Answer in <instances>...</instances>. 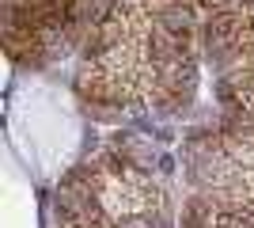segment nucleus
Returning a JSON list of instances; mask_svg holds the SVG:
<instances>
[{"instance_id":"obj_1","label":"nucleus","mask_w":254,"mask_h":228,"mask_svg":"<svg viewBox=\"0 0 254 228\" xmlns=\"http://www.w3.org/2000/svg\"><path fill=\"white\" fill-rule=\"evenodd\" d=\"M175 0H118L80 69V91L99 103H159L190 76L186 27L163 19Z\"/></svg>"},{"instance_id":"obj_2","label":"nucleus","mask_w":254,"mask_h":228,"mask_svg":"<svg viewBox=\"0 0 254 228\" xmlns=\"http://www.w3.org/2000/svg\"><path fill=\"white\" fill-rule=\"evenodd\" d=\"M193 183L212 209H254V126L209 137L193 160Z\"/></svg>"},{"instance_id":"obj_3","label":"nucleus","mask_w":254,"mask_h":228,"mask_svg":"<svg viewBox=\"0 0 254 228\" xmlns=\"http://www.w3.org/2000/svg\"><path fill=\"white\" fill-rule=\"evenodd\" d=\"M205 228H254V209H212Z\"/></svg>"}]
</instances>
